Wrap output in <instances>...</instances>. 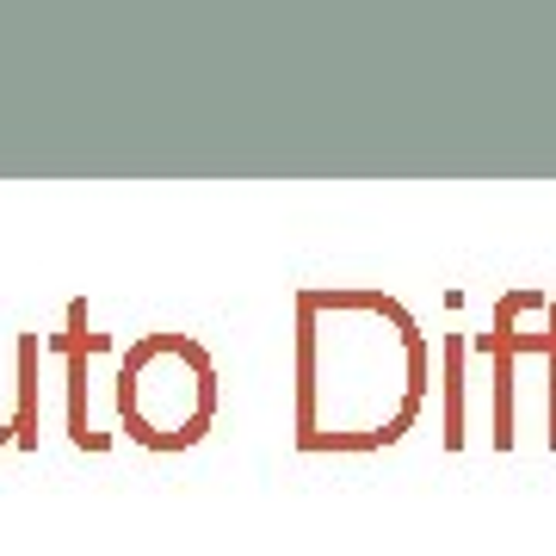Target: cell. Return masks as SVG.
I'll use <instances>...</instances> for the list:
<instances>
[{
    "label": "cell",
    "instance_id": "1",
    "mask_svg": "<svg viewBox=\"0 0 556 556\" xmlns=\"http://www.w3.org/2000/svg\"><path fill=\"white\" fill-rule=\"evenodd\" d=\"M433 383L420 321L383 291L298 298V445L378 452L415 427Z\"/></svg>",
    "mask_w": 556,
    "mask_h": 556
},
{
    "label": "cell",
    "instance_id": "2",
    "mask_svg": "<svg viewBox=\"0 0 556 556\" xmlns=\"http://www.w3.org/2000/svg\"><path fill=\"white\" fill-rule=\"evenodd\" d=\"M118 415L124 433L149 452H186L211 433L217 420V365L199 340L186 334H149L124 353L118 378Z\"/></svg>",
    "mask_w": 556,
    "mask_h": 556
}]
</instances>
